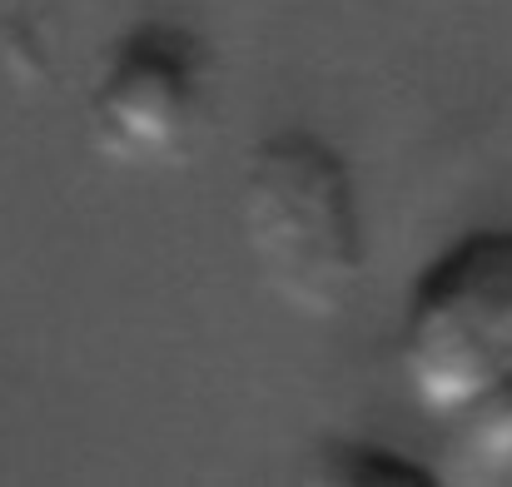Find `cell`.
<instances>
[{"mask_svg": "<svg viewBox=\"0 0 512 487\" xmlns=\"http://www.w3.org/2000/svg\"><path fill=\"white\" fill-rule=\"evenodd\" d=\"M239 224L259 279L289 309L329 319L353 304L368 254L358 184L334 145L309 130L254 145L239 179Z\"/></svg>", "mask_w": 512, "mask_h": 487, "instance_id": "obj_1", "label": "cell"}, {"mask_svg": "<svg viewBox=\"0 0 512 487\" xmlns=\"http://www.w3.org/2000/svg\"><path fill=\"white\" fill-rule=\"evenodd\" d=\"M403 373L433 413H473L512 383V229L453 239L413 279Z\"/></svg>", "mask_w": 512, "mask_h": 487, "instance_id": "obj_2", "label": "cell"}, {"mask_svg": "<svg viewBox=\"0 0 512 487\" xmlns=\"http://www.w3.org/2000/svg\"><path fill=\"white\" fill-rule=\"evenodd\" d=\"M214 50L174 20H140L115 45L90 90V140L115 164L174 160L209 105Z\"/></svg>", "mask_w": 512, "mask_h": 487, "instance_id": "obj_3", "label": "cell"}]
</instances>
